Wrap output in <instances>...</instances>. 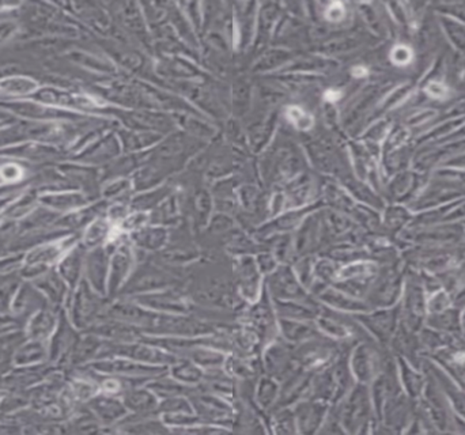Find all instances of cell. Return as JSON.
I'll return each mask as SVG.
<instances>
[{"instance_id": "8992f818", "label": "cell", "mask_w": 465, "mask_h": 435, "mask_svg": "<svg viewBox=\"0 0 465 435\" xmlns=\"http://www.w3.org/2000/svg\"><path fill=\"white\" fill-rule=\"evenodd\" d=\"M425 91L426 94H429L432 98H436V100H443L448 96V87L441 82H430L426 86Z\"/></svg>"}, {"instance_id": "52a82bcc", "label": "cell", "mask_w": 465, "mask_h": 435, "mask_svg": "<svg viewBox=\"0 0 465 435\" xmlns=\"http://www.w3.org/2000/svg\"><path fill=\"white\" fill-rule=\"evenodd\" d=\"M343 15H344V7L340 3L332 4L328 8V13H327V17L330 21H339V20L343 18Z\"/></svg>"}, {"instance_id": "5b68a950", "label": "cell", "mask_w": 465, "mask_h": 435, "mask_svg": "<svg viewBox=\"0 0 465 435\" xmlns=\"http://www.w3.org/2000/svg\"><path fill=\"white\" fill-rule=\"evenodd\" d=\"M0 177L6 181H17L22 177V169L17 165H6L0 167Z\"/></svg>"}, {"instance_id": "3957f363", "label": "cell", "mask_w": 465, "mask_h": 435, "mask_svg": "<svg viewBox=\"0 0 465 435\" xmlns=\"http://www.w3.org/2000/svg\"><path fill=\"white\" fill-rule=\"evenodd\" d=\"M413 54L409 47L406 45H397L393 48L392 54H390V59L396 66H407L412 61Z\"/></svg>"}, {"instance_id": "277c9868", "label": "cell", "mask_w": 465, "mask_h": 435, "mask_svg": "<svg viewBox=\"0 0 465 435\" xmlns=\"http://www.w3.org/2000/svg\"><path fill=\"white\" fill-rule=\"evenodd\" d=\"M289 117L301 130H306L312 125V117L307 113H305L301 108L289 109Z\"/></svg>"}, {"instance_id": "6da1fadb", "label": "cell", "mask_w": 465, "mask_h": 435, "mask_svg": "<svg viewBox=\"0 0 465 435\" xmlns=\"http://www.w3.org/2000/svg\"><path fill=\"white\" fill-rule=\"evenodd\" d=\"M37 89H38V84L26 77H14V78H6L0 81V90L6 94L25 96V94L34 93Z\"/></svg>"}, {"instance_id": "ba28073f", "label": "cell", "mask_w": 465, "mask_h": 435, "mask_svg": "<svg viewBox=\"0 0 465 435\" xmlns=\"http://www.w3.org/2000/svg\"><path fill=\"white\" fill-rule=\"evenodd\" d=\"M353 74H354V77H356V78H363V77L367 75V70L365 67H362V66H358V67H356L353 70Z\"/></svg>"}, {"instance_id": "9c48e42d", "label": "cell", "mask_w": 465, "mask_h": 435, "mask_svg": "<svg viewBox=\"0 0 465 435\" xmlns=\"http://www.w3.org/2000/svg\"><path fill=\"white\" fill-rule=\"evenodd\" d=\"M339 98H340V93H339V91L330 90V91H327V93H326V100H327V101H337Z\"/></svg>"}, {"instance_id": "7a4b0ae2", "label": "cell", "mask_w": 465, "mask_h": 435, "mask_svg": "<svg viewBox=\"0 0 465 435\" xmlns=\"http://www.w3.org/2000/svg\"><path fill=\"white\" fill-rule=\"evenodd\" d=\"M321 409L323 408L319 406H305L300 409V419H301V426H314L313 423L321 419Z\"/></svg>"}]
</instances>
